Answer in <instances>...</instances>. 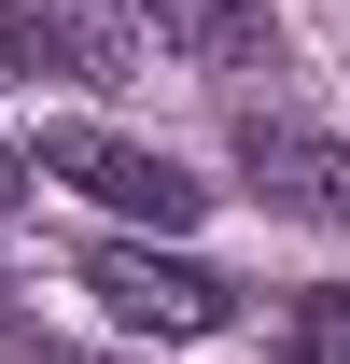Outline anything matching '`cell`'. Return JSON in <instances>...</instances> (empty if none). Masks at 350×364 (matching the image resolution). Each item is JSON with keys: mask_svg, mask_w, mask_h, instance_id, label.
<instances>
[{"mask_svg": "<svg viewBox=\"0 0 350 364\" xmlns=\"http://www.w3.org/2000/svg\"><path fill=\"white\" fill-rule=\"evenodd\" d=\"M85 294L127 322V336H224V322H238V294H224L211 267L140 252V238H98V252H85Z\"/></svg>", "mask_w": 350, "mask_h": 364, "instance_id": "obj_1", "label": "cell"}, {"mask_svg": "<svg viewBox=\"0 0 350 364\" xmlns=\"http://www.w3.org/2000/svg\"><path fill=\"white\" fill-rule=\"evenodd\" d=\"M43 168L70 182V196H98V210H127V225H196V210H211L196 168H169V154H140V140H112V127H43Z\"/></svg>", "mask_w": 350, "mask_h": 364, "instance_id": "obj_2", "label": "cell"}, {"mask_svg": "<svg viewBox=\"0 0 350 364\" xmlns=\"http://www.w3.org/2000/svg\"><path fill=\"white\" fill-rule=\"evenodd\" d=\"M28 28H43V56H70L85 85H127L140 70V0H43Z\"/></svg>", "mask_w": 350, "mask_h": 364, "instance_id": "obj_3", "label": "cell"}, {"mask_svg": "<svg viewBox=\"0 0 350 364\" xmlns=\"http://www.w3.org/2000/svg\"><path fill=\"white\" fill-rule=\"evenodd\" d=\"M253 182L308 225H350V154L336 140H295V127H253Z\"/></svg>", "mask_w": 350, "mask_h": 364, "instance_id": "obj_4", "label": "cell"}, {"mask_svg": "<svg viewBox=\"0 0 350 364\" xmlns=\"http://www.w3.org/2000/svg\"><path fill=\"white\" fill-rule=\"evenodd\" d=\"M0 56H43V28H28V14H0Z\"/></svg>", "mask_w": 350, "mask_h": 364, "instance_id": "obj_5", "label": "cell"}, {"mask_svg": "<svg viewBox=\"0 0 350 364\" xmlns=\"http://www.w3.org/2000/svg\"><path fill=\"white\" fill-rule=\"evenodd\" d=\"M14 182H28V154H0V210H14Z\"/></svg>", "mask_w": 350, "mask_h": 364, "instance_id": "obj_6", "label": "cell"}, {"mask_svg": "<svg viewBox=\"0 0 350 364\" xmlns=\"http://www.w3.org/2000/svg\"><path fill=\"white\" fill-rule=\"evenodd\" d=\"M322 322H350V294H322Z\"/></svg>", "mask_w": 350, "mask_h": 364, "instance_id": "obj_7", "label": "cell"}]
</instances>
